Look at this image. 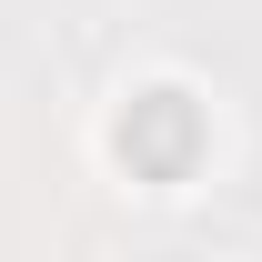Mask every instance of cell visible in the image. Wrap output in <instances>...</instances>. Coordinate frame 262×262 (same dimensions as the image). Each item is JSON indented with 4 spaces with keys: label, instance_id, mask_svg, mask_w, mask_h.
Wrapping results in <instances>:
<instances>
[{
    "label": "cell",
    "instance_id": "1",
    "mask_svg": "<svg viewBox=\"0 0 262 262\" xmlns=\"http://www.w3.org/2000/svg\"><path fill=\"white\" fill-rule=\"evenodd\" d=\"M192 151H202V111L182 91H141L121 111V162L131 171H151V182H182L192 171Z\"/></svg>",
    "mask_w": 262,
    "mask_h": 262
}]
</instances>
